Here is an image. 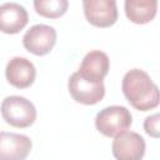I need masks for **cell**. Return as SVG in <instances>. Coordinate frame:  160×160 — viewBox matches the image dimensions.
Returning a JSON list of instances; mask_svg holds the SVG:
<instances>
[{
  "label": "cell",
  "instance_id": "1",
  "mask_svg": "<svg viewBox=\"0 0 160 160\" xmlns=\"http://www.w3.org/2000/svg\"><path fill=\"white\" fill-rule=\"evenodd\" d=\"M121 88L126 100L136 110L148 111L159 105V89L144 70H129L122 78Z\"/></svg>",
  "mask_w": 160,
  "mask_h": 160
},
{
  "label": "cell",
  "instance_id": "2",
  "mask_svg": "<svg viewBox=\"0 0 160 160\" xmlns=\"http://www.w3.org/2000/svg\"><path fill=\"white\" fill-rule=\"evenodd\" d=\"M2 119L14 128H28L36 120V109L34 104L24 96H6L0 106Z\"/></svg>",
  "mask_w": 160,
  "mask_h": 160
},
{
  "label": "cell",
  "instance_id": "3",
  "mask_svg": "<svg viewBox=\"0 0 160 160\" xmlns=\"http://www.w3.org/2000/svg\"><path fill=\"white\" fill-rule=\"evenodd\" d=\"M132 122L131 112L120 105H112L104 108L96 114L95 126L102 135L108 138L116 136L118 134L126 131Z\"/></svg>",
  "mask_w": 160,
  "mask_h": 160
},
{
  "label": "cell",
  "instance_id": "4",
  "mask_svg": "<svg viewBox=\"0 0 160 160\" xmlns=\"http://www.w3.org/2000/svg\"><path fill=\"white\" fill-rule=\"evenodd\" d=\"M112 155L116 160H141L146 144L144 138L135 131H122L114 136Z\"/></svg>",
  "mask_w": 160,
  "mask_h": 160
},
{
  "label": "cell",
  "instance_id": "5",
  "mask_svg": "<svg viewBox=\"0 0 160 160\" xmlns=\"http://www.w3.org/2000/svg\"><path fill=\"white\" fill-rule=\"evenodd\" d=\"M56 42V30L45 24L31 26L22 38L24 48L34 55L42 56L51 51Z\"/></svg>",
  "mask_w": 160,
  "mask_h": 160
},
{
  "label": "cell",
  "instance_id": "6",
  "mask_svg": "<svg viewBox=\"0 0 160 160\" xmlns=\"http://www.w3.org/2000/svg\"><path fill=\"white\" fill-rule=\"evenodd\" d=\"M69 92L72 99L84 105H94L102 100L105 95V86L104 82H92L82 76L76 71L69 78L68 82Z\"/></svg>",
  "mask_w": 160,
  "mask_h": 160
},
{
  "label": "cell",
  "instance_id": "7",
  "mask_svg": "<svg viewBox=\"0 0 160 160\" xmlns=\"http://www.w3.org/2000/svg\"><path fill=\"white\" fill-rule=\"evenodd\" d=\"M85 18L98 28H109L118 20V8L115 0H84Z\"/></svg>",
  "mask_w": 160,
  "mask_h": 160
},
{
  "label": "cell",
  "instance_id": "8",
  "mask_svg": "<svg viewBox=\"0 0 160 160\" xmlns=\"http://www.w3.org/2000/svg\"><path fill=\"white\" fill-rule=\"evenodd\" d=\"M32 142L29 136L0 131V160H25Z\"/></svg>",
  "mask_w": 160,
  "mask_h": 160
},
{
  "label": "cell",
  "instance_id": "9",
  "mask_svg": "<svg viewBox=\"0 0 160 160\" xmlns=\"http://www.w3.org/2000/svg\"><path fill=\"white\" fill-rule=\"evenodd\" d=\"M5 76L10 85L18 89L29 88L36 76V69L34 64L22 56L12 58L5 69Z\"/></svg>",
  "mask_w": 160,
  "mask_h": 160
},
{
  "label": "cell",
  "instance_id": "10",
  "mask_svg": "<svg viewBox=\"0 0 160 160\" xmlns=\"http://www.w3.org/2000/svg\"><path fill=\"white\" fill-rule=\"evenodd\" d=\"M110 68L109 56L100 50H91L88 52L78 70L80 76L92 82H101L108 75Z\"/></svg>",
  "mask_w": 160,
  "mask_h": 160
},
{
  "label": "cell",
  "instance_id": "11",
  "mask_svg": "<svg viewBox=\"0 0 160 160\" xmlns=\"http://www.w3.org/2000/svg\"><path fill=\"white\" fill-rule=\"evenodd\" d=\"M29 20L26 9L18 2H5L0 5V31L5 34H18Z\"/></svg>",
  "mask_w": 160,
  "mask_h": 160
},
{
  "label": "cell",
  "instance_id": "12",
  "mask_svg": "<svg viewBox=\"0 0 160 160\" xmlns=\"http://www.w3.org/2000/svg\"><path fill=\"white\" fill-rule=\"evenodd\" d=\"M158 10L156 0H126L125 1V14L128 19L135 24H148L150 22Z\"/></svg>",
  "mask_w": 160,
  "mask_h": 160
},
{
  "label": "cell",
  "instance_id": "13",
  "mask_svg": "<svg viewBox=\"0 0 160 160\" xmlns=\"http://www.w3.org/2000/svg\"><path fill=\"white\" fill-rule=\"evenodd\" d=\"M68 6H69V2L66 0H35L34 1L35 11L39 15L49 19L60 18L66 12Z\"/></svg>",
  "mask_w": 160,
  "mask_h": 160
},
{
  "label": "cell",
  "instance_id": "14",
  "mask_svg": "<svg viewBox=\"0 0 160 160\" xmlns=\"http://www.w3.org/2000/svg\"><path fill=\"white\" fill-rule=\"evenodd\" d=\"M144 129L148 135L152 138H159V114L148 116L144 121Z\"/></svg>",
  "mask_w": 160,
  "mask_h": 160
}]
</instances>
